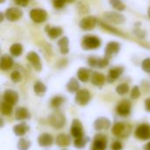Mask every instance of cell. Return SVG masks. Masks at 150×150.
<instances>
[{"label": "cell", "mask_w": 150, "mask_h": 150, "mask_svg": "<svg viewBox=\"0 0 150 150\" xmlns=\"http://www.w3.org/2000/svg\"><path fill=\"white\" fill-rule=\"evenodd\" d=\"M132 132V127L126 122H115L112 127V134L119 138H127Z\"/></svg>", "instance_id": "6da1fadb"}, {"label": "cell", "mask_w": 150, "mask_h": 150, "mask_svg": "<svg viewBox=\"0 0 150 150\" xmlns=\"http://www.w3.org/2000/svg\"><path fill=\"white\" fill-rule=\"evenodd\" d=\"M48 122L52 127L55 129H62L66 125L67 120L65 115L62 112L55 111L48 117Z\"/></svg>", "instance_id": "7a4b0ae2"}, {"label": "cell", "mask_w": 150, "mask_h": 150, "mask_svg": "<svg viewBox=\"0 0 150 150\" xmlns=\"http://www.w3.org/2000/svg\"><path fill=\"white\" fill-rule=\"evenodd\" d=\"M108 144V138L104 134H97L94 136L91 150H105Z\"/></svg>", "instance_id": "3957f363"}, {"label": "cell", "mask_w": 150, "mask_h": 150, "mask_svg": "<svg viewBox=\"0 0 150 150\" xmlns=\"http://www.w3.org/2000/svg\"><path fill=\"white\" fill-rule=\"evenodd\" d=\"M101 46V40L96 36L88 35L83 37L82 40V47L85 50H93L97 49Z\"/></svg>", "instance_id": "277c9868"}, {"label": "cell", "mask_w": 150, "mask_h": 150, "mask_svg": "<svg viewBox=\"0 0 150 150\" xmlns=\"http://www.w3.org/2000/svg\"><path fill=\"white\" fill-rule=\"evenodd\" d=\"M134 136L136 139L141 141L150 140V125L148 123H143L138 126L135 129Z\"/></svg>", "instance_id": "5b68a950"}, {"label": "cell", "mask_w": 150, "mask_h": 150, "mask_svg": "<svg viewBox=\"0 0 150 150\" xmlns=\"http://www.w3.org/2000/svg\"><path fill=\"white\" fill-rule=\"evenodd\" d=\"M91 98V95L90 93V91L88 90L83 89V90H79L75 96V102L76 104L81 105V106H84L87 105Z\"/></svg>", "instance_id": "8992f818"}, {"label": "cell", "mask_w": 150, "mask_h": 150, "mask_svg": "<svg viewBox=\"0 0 150 150\" xmlns=\"http://www.w3.org/2000/svg\"><path fill=\"white\" fill-rule=\"evenodd\" d=\"M30 18L31 19L35 22V23H43L44 21H46L47 18V13L45 10L43 9H40V8H35L30 11L29 12Z\"/></svg>", "instance_id": "52a82bcc"}, {"label": "cell", "mask_w": 150, "mask_h": 150, "mask_svg": "<svg viewBox=\"0 0 150 150\" xmlns=\"http://www.w3.org/2000/svg\"><path fill=\"white\" fill-rule=\"evenodd\" d=\"M131 109H132L131 102L127 99H123L118 104L116 107V112L118 115L121 117H127L131 113Z\"/></svg>", "instance_id": "ba28073f"}, {"label": "cell", "mask_w": 150, "mask_h": 150, "mask_svg": "<svg viewBox=\"0 0 150 150\" xmlns=\"http://www.w3.org/2000/svg\"><path fill=\"white\" fill-rule=\"evenodd\" d=\"M70 134L75 139L83 137L84 135L83 124L80 120L74 119L72 120V124H71V127H70Z\"/></svg>", "instance_id": "9c48e42d"}, {"label": "cell", "mask_w": 150, "mask_h": 150, "mask_svg": "<svg viewBox=\"0 0 150 150\" xmlns=\"http://www.w3.org/2000/svg\"><path fill=\"white\" fill-rule=\"evenodd\" d=\"M104 18H105V20L117 25L123 24L125 21V17L122 14L116 11H107L104 13Z\"/></svg>", "instance_id": "30bf717a"}, {"label": "cell", "mask_w": 150, "mask_h": 150, "mask_svg": "<svg viewBox=\"0 0 150 150\" xmlns=\"http://www.w3.org/2000/svg\"><path fill=\"white\" fill-rule=\"evenodd\" d=\"M120 45L118 42L116 41L109 42L105 49V57H106L107 59L113 57L120 52Z\"/></svg>", "instance_id": "8fae6325"}, {"label": "cell", "mask_w": 150, "mask_h": 150, "mask_svg": "<svg viewBox=\"0 0 150 150\" xmlns=\"http://www.w3.org/2000/svg\"><path fill=\"white\" fill-rule=\"evenodd\" d=\"M111 125H112V122L109 119H107L105 117H99L94 121L93 127L96 131L100 132V131L109 129Z\"/></svg>", "instance_id": "7c38bea8"}, {"label": "cell", "mask_w": 150, "mask_h": 150, "mask_svg": "<svg viewBox=\"0 0 150 150\" xmlns=\"http://www.w3.org/2000/svg\"><path fill=\"white\" fill-rule=\"evenodd\" d=\"M4 101L7 102L8 104L13 105H16L18 102L19 97L17 91H13V90H6L4 92V96H3Z\"/></svg>", "instance_id": "4fadbf2b"}, {"label": "cell", "mask_w": 150, "mask_h": 150, "mask_svg": "<svg viewBox=\"0 0 150 150\" xmlns=\"http://www.w3.org/2000/svg\"><path fill=\"white\" fill-rule=\"evenodd\" d=\"M54 137L48 133H43L40 134L38 137V144L42 148L51 147L54 144Z\"/></svg>", "instance_id": "5bb4252c"}, {"label": "cell", "mask_w": 150, "mask_h": 150, "mask_svg": "<svg viewBox=\"0 0 150 150\" xmlns=\"http://www.w3.org/2000/svg\"><path fill=\"white\" fill-rule=\"evenodd\" d=\"M97 25V19L93 16H89L83 18L80 22V27L84 31H91L94 29Z\"/></svg>", "instance_id": "9a60e30c"}, {"label": "cell", "mask_w": 150, "mask_h": 150, "mask_svg": "<svg viewBox=\"0 0 150 150\" xmlns=\"http://www.w3.org/2000/svg\"><path fill=\"white\" fill-rule=\"evenodd\" d=\"M26 58L27 60L31 62V64L33 65V67L37 70V71H40L41 69H42V65H41V62H40V56L37 53L32 51V52H29L26 55Z\"/></svg>", "instance_id": "2e32d148"}, {"label": "cell", "mask_w": 150, "mask_h": 150, "mask_svg": "<svg viewBox=\"0 0 150 150\" xmlns=\"http://www.w3.org/2000/svg\"><path fill=\"white\" fill-rule=\"evenodd\" d=\"M22 11L16 7H11L6 10L5 17L9 21H16L22 17Z\"/></svg>", "instance_id": "e0dca14e"}, {"label": "cell", "mask_w": 150, "mask_h": 150, "mask_svg": "<svg viewBox=\"0 0 150 150\" xmlns=\"http://www.w3.org/2000/svg\"><path fill=\"white\" fill-rule=\"evenodd\" d=\"M55 144L61 148L69 147L71 144V137L66 134H59L55 138Z\"/></svg>", "instance_id": "ac0fdd59"}, {"label": "cell", "mask_w": 150, "mask_h": 150, "mask_svg": "<svg viewBox=\"0 0 150 150\" xmlns=\"http://www.w3.org/2000/svg\"><path fill=\"white\" fill-rule=\"evenodd\" d=\"M106 77L104 74L99 73V72H93L91 76V82L93 85L100 87L104 85V83L106 81Z\"/></svg>", "instance_id": "d6986e66"}, {"label": "cell", "mask_w": 150, "mask_h": 150, "mask_svg": "<svg viewBox=\"0 0 150 150\" xmlns=\"http://www.w3.org/2000/svg\"><path fill=\"white\" fill-rule=\"evenodd\" d=\"M124 72V69L122 67H115L109 70L108 76L106 77L107 81L109 83H113L115 80H117Z\"/></svg>", "instance_id": "ffe728a7"}, {"label": "cell", "mask_w": 150, "mask_h": 150, "mask_svg": "<svg viewBox=\"0 0 150 150\" xmlns=\"http://www.w3.org/2000/svg\"><path fill=\"white\" fill-rule=\"evenodd\" d=\"M14 116L16 120H25L30 119V112L28 109L25 107H18L15 110Z\"/></svg>", "instance_id": "44dd1931"}, {"label": "cell", "mask_w": 150, "mask_h": 150, "mask_svg": "<svg viewBox=\"0 0 150 150\" xmlns=\"http://www.w3.org/2000/svg\"><path fill=\"white\" fill-rule=\"evenodd\" d=\"M12 130H13V133L15 135H17L18 137H23L29 131V127L27 126V124L25 122H21V123L14 126Z\"/></svg>", "instance_id": "7402d4cb"}, {"label": "cell", "mask_w": 150, "mask_h": 150, "mask_svg": "<svg viewBox=\"0 0 150 150\" xmlns=\"http://www.w3.org/2000/svg\"><path fill=\"white\" fill-rule=\"evenodd\" d=\"M13 65V61L12 58L8 55V54H4L1 57V61H0V68L2 70L5 71V70H9Z\"/></svg>", "instance_id": "603a6c76"}, {"label": "cell", "mask_w": 150, "mask_h": 150, "mask_svg": "<svg viewBox=\"0 0 150 150\" xmlns=\"http://www.w3.org/2000/svg\"><path fill=\"white\" fill-rule=\"evenodd\" d=\"M77 78L83 83H86L91 79V73L88 69L80 68L77 71Z\"/></svg>", "instance_id": "cb8c5ba5"}, {"label": "cell", "mask_w": 150, "mask_h": 150, "mask_svg": "<svg viewBox=\"0 0 150 150\" xmlns=\"http://www.w3.org/2000/svg\"><path fill=\"white\" fill-rule=\"evenodd\" d=\"M66 88H67V91L70 93H76L80 89V85H79V83L77 81V79L76 78H70L69 81L68 82L67 85H66Z\"/></svg>", "instance_id": "d4e9b609"}, {"label": "cell", "mask_w": 150, "mask_h": 150, "mask_svg": "<svg viewBox=\"0 0 150 150\" xmlns=\"http://www.w3.org/2000/svg\"><path fill=\"white\" fill-rule=\"evenodd\" d=\"M33 91L38 97H43L47 91V86L42 82L37 81L33 85Z\"/></svg>", "instance_id": "484cf974"}, {"label": "cell", "mask_w": 150, "mask_h": 150, "mask_svg": "<svg viewBox=\"0 0 150 150\" xmlns=\"http://www.w3.org/2000/svg\"><path fill=\"white\" fill-rule=\"evenodd\" d=\"M69 41L67 37H62L58 40V46H59L60 51L62 54H67L69 52Z\"/></svg>", "instance_id": "4316f807"}, {"label": "cell", "mask_w": 150, "mask_h": 150, "mask_svg": "<svg viewBox=\"0 0 150 150\" xmlns=\"http://www.w3.org/2000/svg\"><path fill=\"white\" fill-rule=\"evenodd\" d=\"M47 35L49 38L51 39H56L58 38L59 36H61L63 33L62 29L59 26H56V27H49L48 29H47Z\"/></svg>", "instance_id": "83f0119b"}, {"label": "cell", "mask_w": 150, "mask_h": 150, "mask_svg": "<svg viewBox=\"0 0 150 150\" xmlns=\"http://www.w3.org/2000/svg\"><path fill=\"white\" fill-rule=\"evenodd\" d=\"M89 141H90V139L85 135H83V137L75 139L74 140V147L78 149H82L85 148V146L87 145Z\"/></svg>", "instance_id": "f1b7e54d"}, {"label": "cell", "mask_w": 150, "mask_h": 150, "mask_svg": "<svg viewBox=\"0 0 150 150\" xmlns=\"http://www.w3.org/2000/svg\"><path fill=\"white\" fill-rule=\"evenodd\" d=\"M10 53L12 56L18 57L23 53V47L19 43H14L10 47Z\"/></svg>", "instance_id": "f546056e"}, {"label": "cell", "mask_w": 150, "mask_h": 150, "mask_svg": "<svg viewBox=\"0 0 150 150\" xmlns=\"http://www.w3.org/2000/svg\"><path fill=\"white\" fill-rule=\"evenodd\" d=\"M31 145H32L31 141L21 137L18 142L17 147H18V150H28L31 148Z\"/></svg>", "instance_id": "4dcf8cb0"}, {"label": "cell", "mask_w": 150, "mask_h": 150, "mask_svg": "<svg viewBox=\"0 0 150 150\" xmlns=\"http://www.w3.org/2000/svg\"><path fill=\"white\" fill-rule=\"evenodd\" d=\"M64 103V98L61 96H55L54 97L51 101H50V105L51 107L54 108V109H58L62 104Z\"/></svg>", "instance_id": "1f68e13d"}, {"label": "cell", "mask_w": 150, "mask_h": 150, "mask_svg": "<svg viewBox=\"0 0 150 150\" xmlns=\"http://www.w3.org/2000/svg\"><path fill=\"white\" fill-rule=\"evenodd\" d=\"M12 112V105L4 101L1 104V113L4 116H9Z\"/></svg>", "instance_id": "d6a6232c"}, {"label": "cell", "mask_w": 150, "mask_h": 150, "mask_svg": "<svg viewBox=\"0 0 150 150\" xmlns=\"http://www.w3.org/2000/svg\"><path fill=\"white\" fill-rule=\"evenodd\" d=\"M116 92L120 96H124L129 92V85L127 83H120L116 87Z\"/></svg>", "instance_id": "836d02e7"}, {"label": "cell", "mask_w": 150, "mask_h": 150, "mask_svg": "<svg viewBox=\"0 0 150 150\" xmlns=\"http://www.w3.org/2000/svg\"><path fill=\"white\" fill-rule=\"evenodd\" d=\"M109 2L113 8H115L120 11H122L126 9V5L121 0H109Z\"/></svg>", "instance_id": "e575fe53"}, {"label": "cell", "mask_w": 150, "mask_h": 150, "mask_svg": "<svg viewBox=\"0 0 150 150\" xmlns=\"http://www.w3.org/2000/svg\"><path fill=\"white\" fill-rule=\"evenodd\" d=\"M130 97L132 99L135 100V99H138L140 97H141V91H140V88L138 86H134V88L132 89L131 91V93H130Z\"/></svg>", "instance_id": "d590c367"}, {"label": "cell", "mask_w": 150, "mask_h": 150, "mask_svg": "<svg viewBox=\"0 0 150 150\" xmlns=\"http://www.w3.org/2000/svg\"><path fill=\"white\" fill-rule=\"evenodd\" d=\"M108 64H109V59H107L106 57H105V58H98V59L97 68L103 69V68L107 67Z\"/></svg>", "instance_id": "8d00e7d4"}, {"label": "cell", "mask_w": 150, "mask_h": 150, "mask_svg": "<svg viewBox=\"0 0 150 150\" xmlns=\"http://www.w3.org/2000/svg\"><path fill=\"white\" fill-rule=\"evenodd\" d=\"M11 81H12L13 83H18V82H20L21 79H22L21 74H20L18 71L15 70V71H13V72L11 74Z\"/></svg>", "instance_id": "74e56055"}, {"label": "cell", "mask_w": 150, "mask_h": 150, "mask_svg": "<svg viewBox=\"0 0 150 150\" xmlns=\"http://www.w3.org/2000/svg\"><path fill=\"white\" fill-rule=\"evenodd\" d=\"M142 68L145 72L150 73V58H146L145 60H143V62H142Z\"/></svg>", "instance_id": "f35d334b"}, {"label": "cell", "mask_w": 150, "mask_h": 150, "mask_svg": "<svg viewBox=\"0 0 150 150\" xmlns=\"http://www.w3.org/2000/svg\"><path fill=\"white\" fill-rule=\"evenodd\" d=\"M111 149L112 150H122L123 149V145L120 141H115L112 143L111 145Z\"/></svg>", "instance_id": "ab89813d"}, {"label": "cell", "mask_w": 150, "mask_h": 150, "mask_svg": "<svg viewBox=\"0 0 150 150\" xmlns=\"http://www.w3.org/2000/svg\"><path fill=\"white\" fill-rule=\"evenodd\" d=\"M53 4H54V6L57 9H61L67 3L65 0H54L53 1Z\"/></svg>", "instance_id": "60d3db41"}, {"label": "cell", "mask_w": 150, "mask_h": 150, "mask_svg": "<svg viewBox=\"0 0 150 150\" xmlns=\"http://www.w3.org/2000/svg\"><path fill=\"white\" fill-rule=\"evenodd\" d=\"M15 2L19 6H26L29 4L30 0H15Z\"/></svg>", "instance_id": "b9f144b4"}, {"label": "cell", "mask_w": 150, "mask_h": 150, "mask_svg": "<svg viewBox=\"0 0 150 150\" xmlns=\"http://www.w3.org/2000/svg\"><path fill=\"white\" fill-rule=\"evenodd\" d=\"M145 109L147 112H150V98L145 99Z\"/></svg>", "instance_id": "7bdbcfd3"}, {"label": "cell", "mask_w": 150, "mask_h": 150, "mask_svg": "<svg viewBox=\"0 0 150 150\" xmlns=\"http://www.w3.org/2000/svg\"><path fill=\"white\" fill-rule=\"evenodd\" d=\"M143 150H150V142H148L147 144H145V145H144V147H143Z\"/></svg>", "instance_id": "ee69618b"}, {"label": "cell", "mask_w": 150, "mask_h": 150, "mask_svg": "<svg viewBox=\"0 0 150 150\" xmlns=\"http://www.w3.org/2000/svg\"><path fill=\"white\" fill-rule=\"evenodd\" d=\"M66 1V3H73V2H75L76 0H65Z\"/></svg>", "instance_id": "f6af8a7d"}, {"label": "cell", "mask_w": 150, "mask_h": 150, "mask_svg": "<svg viewBox=\"0 0 150 150\" xmlns=\"http://www.w3.org/2000/svg\"><path fill=\"white\" fill-rule=\"evenodd\" d=\"M3 19H4V14L1 13V21H3Z\"/></svg>", "instance_id": "bcb514c9"}, {"label": "cell", "mask_w": 150, "mask_h": 150, "mask_svg": "<svg viewBox=\"0 0 150 150\" xmlns=\"http://www.w3.org/2000/svg\"><path fill=\"white\" fill-rule=\"evenodd\" d=\"M149 18H150V7H149Z\"/></svg>", "instance_id": "7dc6e473"}, {"label": "cell", "mask_w": 150, "mask_h": 150, "mask_svg": "<svg viewBox=\"0 0 150 150\" xmlns=\"http://www.w3.org/2000/svg\"><path fill=\"white\" fill-rule=\"evenodd\" d=\"M0 2H1V3H4V0H0Z\"/></svg>", "instance_id": "c3c4849f"}, {"label": "cell", "mask_w": 150, "mask_h": 150, "mask_svg": "<svg viewBox=\"0 0 150 150\" xmlns=\"http://www.w3.org/2000/svg\"><path fill=\"white\" fill-rule=\"evenodd\" d=\"M62 150H67V149H62Z\"/></svg>", "instance_id": "681fc988"}]
</instances>
